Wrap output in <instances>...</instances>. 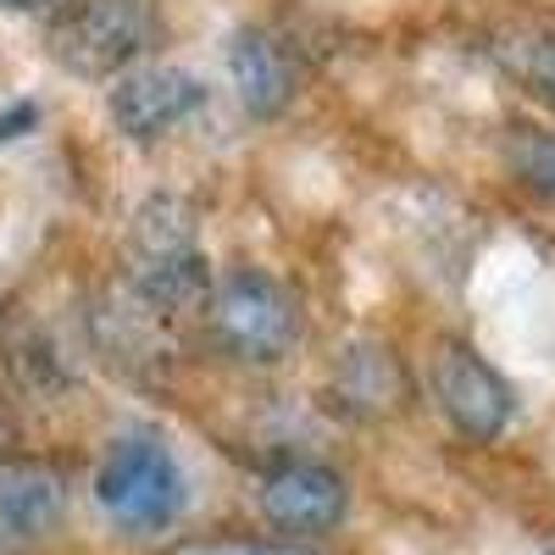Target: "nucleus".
<instances>
[{"label":"nucleus","instance_id":"nucleus-6","mask_svg":"<svg viewBox=\"0 0 555 555\" xmlns=\"http://www.w3.org/2000/svg\"><path fill=\"white\" fill-rule=\"evenodd\" d=\"M206 78L178 67V62H145V67H128L112 95H106V112L112 122L133 139V145H151V139L183 128L195 112H206Z\"/></svg>","mask_w":555,"mask_h":555},{"label":"nucleus","instance_id":"nucleus-12","mask_svg":"<svg viewBox=\"0 0 555 555\" xmlns=\"http://www.w3.org/2000/svg\"><path fill=\"white\" fill-rule=\"evenodd\" d=\"M512 167L528 190L555 201V133H517L512 139Z\"/></svg>","mask_w":555,"mask_h":555},{"label":"nucleus","instance_id":"nucleus-2","mask_svg":"<svg viewBox=\"0 0 555 555\" xmlns=\"http://www.w3.org/2000/svg\"><path fill=\"white\" fill-rule=\"evenodd\" d=\"M95 500L122 533H162L183 517L190 478H183L178 450L162 434L133 428L106 444L101 467H95Z\"/></svg>","mask_w":555,"mask_h":555},{"label":"nucleus","instance_id":"nucleus-11","mask_svg":"<svg viewBox=\"0 0 555 555\" xmlns=\"http://www.w3.org/2000/svg\"><path fill=\"white\" fill-rule=\"evenodd\" d=\"M489 51L533 101H544L555 112V28L550 23H505Z\"/></svg>","mask_w":555,"mask_h":555},{"label":"nucleus","instance_id":"nucleus-13","mask_svg":"<svg viewBox=\"0 0 555 555\" xmlns=\"http://www.w3.org/2000/svg\"><path fill=\"white\" fill-rule=\"evenodd\" d=\"M172 555H317V550L272 544V539H206V544H178Z\"/></svg>","mask_w":555,"mask_h":555},{"label":"nucleus","instance_id":"nucleus-7","mask_svg":"<svg viewBox=\"0 0 555 555\" xmlns=\"http://www.w3.org/2000/svg\"><path fill=\"white\" fill-rule=\"evenodd\" d=\"M350 512V483L328 461H284L261 478V517L284 533H328Z\"/></svg>","mask_w":555,"mask_h":555},{"label":"nucleus","instance_id":"nucleus-10","mask_svg":"<svg viewBox=\"0 0 555 555\" xmlns=\"http://www.w3.org/2000/svg\"><path fill=\"white\" fill-rule=\"evenodd\" d=\"M334 389L350 411H389L405 395V378H400V361H395L389 345L350 339L345 356L334 361Z\"/></svg>","mask_w":555,"mask_h":555},{"label":"nucleus","instance_id":"nucleus-9","mask_svg":"<svg viewBox=\"0 0 555 555\" xmlns=\"http://www.w3.org/2000/svg\"><path fill=\"white\" fill-rule=\"evenodd\" d=\"M228 78L250 117H278L300 89V62L272 28H240L228 39Z\"/></svg>","mask_w":555,"mask_h":555},{"label":"nucleus","instance_id":"nucleus-8","mask_svg":"<svg viewBox=\"0 0 555 555\" xmlns=\"http://www.w3.org/2000/svg\"><path fill=\"white\" fill-rule=\"evenodd\" d=\"M67 517V478L44 461H0V555L44 544Z\"/></svg>","mask_w":555,"mask_h":555},{"label":"nucleus","instance_id":"nucleus-4","mask_svg":"<svg viewBox=\"0 0 555 555\" xmlns=\"http://www.w3.org/2000/svg\"><path fill=\"white\" fill-rule=\"evenodd\" d=\"M151 34H156L151 0H73L51 28V51L67 73L122 78V67H133Z\"/></svg>","mask_w":555,"mask_h":555},{"label":"nucleus","instance_id":"nucleus-5","mask_svg":"<svg viewBox=\"0 0 555 555\" xmlns=\"http://www.w3.org/2000/svg\"><path fill=\"white\" fill-rule=\"evenodd\" d=\"M434 400L444 411V423L473 439V444H494L517 416V389L505 384V373L473 345H439L434 356Z\"/></svg>","mask_w":555,"mask_h":555},{"label":"nucleus","instance_id":"nucleus-15","mask_svg":"<svg viewBox=\"0 0 555 555\" xmlns=\"http://www.w3.org/2000/svg\"><path fill=\"white\" fill-rule=\"evenodd\" d=\"M0 7H7V12H44L51 0H0Z\"/></svg>","mask_w":555,"mask_h":555},{"label":"nucleus","instance_id":"nucleus-1","mask_svg":"<svg viewBox=\"0 0 555 555\" xmlns=\"http://www.w3.org/2000/svg\"><path fill=\"white\" fill-rule=\"evenodd\" d=\"M128 284L151 311H195L211 295L201 217L183 195H145L128 222Z\"/></svg>","mask_w":555,"mask_h":555},{"label":"nucleus","instance_id":"nucleus-16","mask_svg":"<svg viewBox=\"0 0 555 555\" xmlns=\"http://www.w3.org/2000/svg\"><path fill=\"white\" fill-rule=\"evenodd\" d=\"M539 555H555V539H550V544H544V550H539Z\"/></svg>","mask_w":555,"mask_h":555},{"label":"nucleus","instance_id":"nucleus-14","mask_svg":"<svg viewBox=\"0 0 555 555\" xmlns=\"http://www.w3.org/2000/svg\"><path fill=\"white\" fill-rule=\"evenodd\" d=\"M34 117H39V112H34L28 101H17V106H12L7 117H0V139H17V133H23V128H28Z\"/></svg>","mask_w":555,"mask_h":555},{"label":"nucleus","instance_id":"nucleus-3","mask_svg":"<svg viewBox=\"0 0 555 555\" xmlns=\"http://www.w3.org/2000/svg\"><path fill=\"white\" fill-rule=\"evenodd\" d=\"M206 317L217 345L250 366H272L300 345V300L267 267H228L222 278H211Z\"/></svg>","mask_w":555,"mask_h":555}]
</instances>
